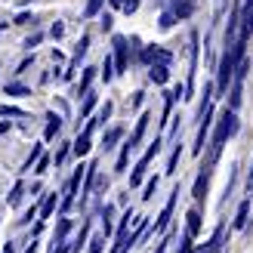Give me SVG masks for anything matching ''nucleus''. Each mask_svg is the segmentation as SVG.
I'll list each match as a JSON object with an SVG mask.
<instances>
[{"mask_svg":"<svg viewBox=\"0 0 253 253\" xmlns=\"http://www.w3.org/2000/svg\"><path fill=\"white\" fill-rule=\"evenodd\" d=\"M235 130H238V115H235V111H225V115L219 118L216 136H213V158H216L219 151H222L225 139H232V136H235Z\"/></svg>","mask_w":253,"mask_h":253,"instance_id":"1","label":"nucleus"},{"mask_svg":"<svg viewBox=\"0 0 253 253\" xmlns=\"http://www.w3.org/2000/svg\"><path fill=\"white\" fill-rule=\"evenodd\" d=\"M81 176H84V167H78V170L71 173V179H68V185H65V195H62V201H59L62 213H68V210H71V204L78 201V192H81Z\"/></svg>","mask_w":253,"mask_h":253,"instance_id":"2","label":"nucleus"},{"mask_svg":"<svg viewBox=\"0 0 253 253\" xmlns=\"http://www.w3.org/2000/svg\"><path fill=\"white\" fill-rule=\"evenodd\" d=\"M158 148H161V139H155V145H151L142 158H139V164H136V170H133V176H130V185H139L142 182V176H145V170H148V164H151V158L158 155Z\"/></svg>","mask_w":253,"mask_h":253,"instance_id":"3","label":"nucleus"},{"mask_svg":"<svg viewBox=\"0 0 253 253\" xmlns=\"http://www.w3.org/2000/svg\"><path fill=\"white\" fill-rule=\"evenodd\" d=\"M126 49H130V46H126V37H115V74H124L126 68H130V56H126Z\"/></svg>","mask_w":253,"mask_h":253,"instance_id":"4","label":"nucleus"},{"mask_svg":"<svg viewBox=\"0 0 253 253\" xmlns=\"http://www.w3.org/2000/svg\"><path fill=\"white\" fill-rule=\"evenodd\" d=\"M86 49H90V34H81V41H78V46H74V59H71V65H68V71H65V81H71V78H74V71H78V65H81V59L86 56Z\"/></svg>","mask_w":253,"mask_h":253,"instance_id":"5","label":"nucleus"},{"mask_svg":"<svg viewBox=\"0 0 253 253\" xmlns=\"http://www.w3.org/2000/svg\"><path fill=\"white\" fill-rule=\"evenodd\" d=\"M148 78L155 84H167L170 81V65H164V62H151V65H148Z\"/></svg>","mask_w":253,"mask_h":253,"instance_id":"6","label":"nucleus"},{"mask_svg":"<svg viewBox=\"0 0 253 253\" xmlns=\"http://www.w3.org/2000/svg\"><path fill=\"white\" fill-rule=\"evenodd\" d=\"M176 195H179V188L170 195V201L164 204V210H161V216H158V222H155V232H164L167 229V222H170V213H173V204H176Z\"/></svg>","mask_w":253,"mask_h":253,"instance_id":"7","label":"nucleus"},{"mask_svg":"<svg viewBox=\"0 0 253 253\" xmlns=\"http://www.w3.org/2000/svg\"><path fill=\"white\" fill-rule=\"evenodd\" d=\"M148 121H151V115H148V111H145V115L136 121V130H133V136H130V142H126L130 148H136L139 142H142V136H145V126H148Z\"/></svg>","mask_w":253,"mask_h":253,"instance_id":"8","label":"nucleus"},{"mask_svg":"<svg viewBox=\"0 0 253 253\" xmlns=\"http://www.w3.org/2000/svg\"><path fill=\"white\" fill-rule=\"evenodd\" d=\"M142 62H148V65H151V62H164V65H170V53H167V49H158V46H148L142 53Z\"/></svg>","mask_w":253,"mask_h":253,"instance_id":"9","label":"nucleus"},{"mask_svg":"<svg viewBox=\"0 0 253 253\" xmlns=\"http://www.w3.org/2000/svg\"><path fill=\"white\" fill-rule=\"evenodd\" d=\"M90 133H93V130H90V126H84V133L78 136V142H74V145H71V151H74V155H78V158H84V155H86V151H90Z\"/></svg>","mask_w":253,"mask_h":253,"instance_id":"10","label":"nucleus"},{"mask_svg":"<svg viewBox=\"0 0 253 253\" xmlns=\"http://www.w3.org/2000/svg\"><path fill=\"white\" fill-rule=\"evenodd\" d=\"M188 222H185V235L188 238H195L198 232H201V213L198 210H188V216H185Z\"/></svg>","mask_w":253,"mask_h":253,"instance_id":"11","label":"nucleus"},{"mask_svg":"<svg viewBox=\"0 0 253 253\" xmlns=\"http://www.w3.org/2000/svg\"><path fill=\"white\" fill-rule=\"evenodd\" d=\"M56 204H59V195H56V192H49V195L43 198V204H41V219H49V216H53Z\"/></svg>","mask_w":253,"mask_h":253,"instance_id":"12","label":"nucleus"},{"mask_svg":"<svg viewBox=\"0 0 253 253\" xmlns=\"http://www.w3.org/2000/svg\"><path fill=\"white\" fill-rule=\"evenodd\" d=\"M59 130H62V118H59V115H49V118H46V133H43L46 142H49V139H56Z\"/></svg>","mask_w":253,"mask_h":253,"instance_id":"13","label":"nucleus"},{"mask_svg":"<svg viewBox=\"0 0 253 253\" xmlns=\"http://www.w3.org/2000/svg\"><path fill=\"white\" fill-rule=\"evenodd\" d=\"M93 78H96V68H84V78H81V84H78V93H81V96H84V93H90Z\"/></svg>","mask_w":253,"mask_h":253,"instance_id":"14","label":"nucleus"},{"mask_svg":"<svg viewBox=\"0 0 253 253\" xmlns=\"http://www.w3.org/2000/svg\"><path fill=\"white\" fill-rule=\"evenodd\" d=\"M247 213H250V198L241 201V207H238V216H235V229H244L247 225Z\"/></svg>","mask_w":253,"mask_h":253,"instance_id":"15","label":"nucleus"},{"mask_svg":"<svg viewBox=\"0 0 253 253\" xmlns=\"http://www.w3.org/2000/svg\"><path fill=\"white\" fill-rule=\"evenodd\" d=\"M241 25H244V34H253V3L241 9Z\"/></svg>","mask_w":253,"mask_h":253,"instance_id":"16","label":"nucleus"},{"mask_svg":"<svg viewBox=\"0 0 253 253\" xmlns=\"http://www.w3.org/2000/svg\"><path fill=\"white\" fill-rule=\"evenodd\" d=\"M207 182H210V173H201L198 182H195V198H198V201H204V195H207Z\"/></svg>","mask_w":253,"mask_h":253,"instance_id":"17","label":"nucleus"},{"mask_svg":"<svg viewBox=\"0 0 253 253\" xmlns=\"http://www.w3.org/2000/svg\"><path fill=\"white\" fill-rule=\"evenodd\" d=\"M102 3H105V0H86V9H84V16H86V19L99 16V9H102Z\"/></svg>","mask_w":253,"mask_h":253,"instance_id":"18","label":"nucleus"},{"mask_svg":"<svg viewBox=\"0 0 253 253\" xmlns=\"http://www.w3.org/2000/svg\"><path fill=\"white\" fill-rule=\"evenodd\" d=\"M96 105V93H84V105H81V118H86Z\"/></svg>","mask_w":253,"mask_h":253,"instance_id":"19","label":"nucleus"},{"mask_svg":"<svg viewBox=\"0 0 253 253\" xmlns=\"http://www.w3.org/2000/svg\"><path fill=\"white\" fill-rule=\"evenodd\" d=\"M0 115L3 118H25V111L16 108V105H0Z\"/></svg>","mask_w":253,"mask_h":253,"instance_id":"20","label":"nucleus"},{"mask_svg":"<svg viewBox=\"0 0 253 253\" xmlns=\"http://www.w3.org/2000/svg\"><path fill=\"white\" fill-rule=\"evenodd\" d=\"M118 139H121V130H118V126H111V130L105 133V139H102V145H105V148H111V145L118 142Z\"/></svg>","mask_w":253,"mask_h":253,"instance_id":"21","label":"nucleus"},{"mask_svg":"<svg viewBox=\"0 0 253 253\" xmlns=\"http://www.w3.org/2000/svg\"><path fill=\"white\" fill-rule=\"evenodd\" d=\"M102 78H105V84L115 78V62H111L108 56H105V62H102Z\"/></svg>","mask_w":253,"mask_h":253,"instance_id":"22","label":"nucleus"},{"mask_svg":"<svg viewBox=\"0 0 253 253\" xmlns=\"http://www.w3.org/2000/svg\"><path fill=\"white\" fill-rule=\"evenodd\" d=\"M155 192H158V176L145 182V195H142V201H151V198H155Z\"/></svg>","mask_w":253,"mask_h":253,"instance_id":"23","label":"nucleus"},{"mask_svg":"<svg viewBox=\"0 0 253 253\" xmlns=\"http://www.w3.org/2000/svg\"><path fill=\"white\" fill-rule=\"evenodd\" d=\"M46 170H49V158H46V155H41V158L34 161V173H41V176H43Z\"/></svg>","mask_w":253,"mask_h":253,"instance_id":"24","label":"nucleus"},{"mask_svg":"<svg viewBox=\"0 0 253 253\" xmlns=\"http://www.w3.org/2000/svg\"><path fill=\"white\" fill-rule=\"evenodd\" d=\"M22 192H25V185H22V182L12 185V192H9V204H19V201H22Z\"/></svg>","mask_w":253,"mask_h":253,"instance_id":"25","label":"nucleus"},{"mask_svg":"<svg viewBox=\"0 0 253 253\" xmlns=\"http://www.w3.org/2000/svg\"><path fill=\"white\" fill-rule=\"evenodd\" d=\"M41 155H43V148H41V145H34V148H31V155H28V161H25V170H31V164L41 158Z\"/></svg>","mask_w":253,"mask_h":253,"instance_id":"26","label":"nucleus"},{"mask_svg":"<svg viewBox=\"0 0 253 253\" xmlns=\"http://www.w3.org/2000/svg\"><path fill=\"white\" fill-rule=\"evenodd\" d=\"M121 9L126 12V16H133V12L139 9V0H121Z\"/></svg>","mask_w":253,"mask_h":253,"instance_id":"27","label":"nucleus"},{"mask_svg":"<svg viewBox=\"0 0 253 253\" xmlns=\"http://www.w3.org/2000/svg\"><path fill=\"white\" fill-rule=\"evenodd\" d=\"M102 244H105V235H96L90 241V253H102Z\"/></svg>","mask_w":253,"mask_h":253,"instance_id":"28","label":"nucleus"},{"mask_svg":"<svg viewBox=\"0 0 253 253\" xmlns=\"http://www.w3.org/2000/svg\"><path fill=\"white\" fill-rule=\"evenodd\" d=\"M173 22H176V16H173V12L167 9V12L161 16V28H164V31H167V28H173Z\"/></svg>","mask_w":253,"mask_h":253,"instance_id":"29","label":"nucleus"},{"mask_svg":"<svg viewBox=\"0 0 253 253\" xmlns=\"http://www.w3.org/2000/svg\"><path fill=\"white\" fill-rule=\"evenodd\" d=\"M49 34H53V41H59V37H65V25H62V22H53V28H49Z\"/></svg>","mask_w":253,"mask_h":253,"instance_id":"30","label":"nucleus"},{"mask_svg":"<svg viewBox=\"0 0 253 253\" xmlns=\"http://www.w3.org/2000/svg\"><path fill=\"white\" fill-rule=\"evenodd\" d=\"M6 93H9V96H25L28 90H25L22 84H9V86H6Z\"/></svg>","mask_w":253,"mask_h":253,"instance_id":"31","label":"nucleus"},{"mask_svg":"<svg viewBox=\"0 0 253 253\" xmlns=\"http://www.w3.org/2000/svg\"><path fill=\"white\" fill-rule=\"evenodd\" d=\"M179 253H195V247H192V238H188V235H182V244H179Z\"/></svg>","mask_w":253,"mask_h":253,"instance_id":"32","label":"nucleus"},{"mask_svg":"<svg viewBox=\"0 0 253 253\" xmlns=\"http://www.w3.org/2000/svg\"><path fill=\"white\" fill-rule=\"evenodd\" d=\"M37 43H41V34H34V37H28V41H25V46H28V49H34Z\"/></svg>","mask_w":253,"mask_h":253,"instance_id":"33","label":"nucleus"},{"mask_svg":"<svg viewBox=\"0 0 253 253\" xmlns=\"http://www.w3.org/2000/svg\"><path fill=\"white\" fill-rule=\"evenodd\" d=\"M65 158H68V145H62V148H59V155H56V164H62Z\"/></svg>","mask_w":253,"mask_h":253,"instance_id":"34","label":"nucleus"},{"mask_svg":"<svg viewBox=\"0 0 253 253\" xmlns=\"http://www.w3.org/2000/svg\"><path fill=\"white\" fill-rule=\"evenodd\" d=\"M28 22H31L28 12H19V16H16V25H28Z\"/></svg>","mask_w":253,"mask_h":253,"instance_id":"35","label":"nucleus"},{"mask_svg":"<svg viewBox=\"0 0 253 253\" xmlns=\"http://www.w3.org/2000/svg\"><path fill=\"white\" fill-rule=\"evenodd\" d=\"M102 31H111V16H108V12L102 16Z\"/></svg>","mask_w":253,"mask_h":253,"instance_id":"36","label":"nucleus"},{"mask_svg":"<svg viewBox=\"0 0 253 253\" xmlns=\"http://www.w3.org/2000/svg\"><path fill=\"white\" fill-rule=\"evenodd\" d=\"M247 195L253 198V170H250V176H247Z\"/></svg>","mask_w":253,"mask_h":253,"instance_id":"37","label":"nucleus"},{"mask_svg":"<svg viewBox=\"0 0 253 253\" xmlns=\"http://www.w3.org/2000/svg\"><path fill=\"white\" fill-rule=\"evenodd\" d=\"M6 130H9V121H3V124H0V136H3Z\"/></svg>","mask_w":253,"mask_h":253,"instance_id":"38","label":"nucleus"},{"mask_svg":"<svg viewBox=\"0 0 253 253\" xmlns=\"http://www.w3.org/2000/svg\"><path fill=\"white\" fill-rule=\"evenodd\" d=\"M108 3H111V6H115V9H121V0H108Z\"/></svg>","mask_w":253,"mask_h":253,"instance_id":"39","label":"nucleus"},{"mask_svg":"<svg viewBox=\"0 0 253 253\" xmlns=\"http://www.w3.org/2000/svg\"><path fill=\"white\" fill-rule=\"evenodd\" d=\"M3 253H16V250H12V244H6V247H3Z\"/></svg>","mask_w":253,"mask_h":253,"instance_id":"40","label":"nucleus"},{"mask_svg":"<svg viewBox=\"0 0 253 253\" xmlns=\"http://www.w3.org/2000/svg\"><path fill=\"white\" fill-rule=\"evenodd\" d=\"M244 3H253V0H244Z\"/></svg>","mask_w":253,"mask_h":253,"instance_id":"41","label":"nucleus"},{"mask_svg":"<svg viewBox=\"0 0 253 253\" xmlns=\"http://www.w3.org/2000/svg\"><path fill=\"white\" fill-rule=\"evenodd\" d=\"M158 253H164V247H161V250H158Z\"/></svg>","mask_w":253,"mask_h":253,"instance_id":"42","label":"nucleus"},{"mask_svg":"<svg viewBox=\"0 0 253 253\" xmlns=\"http://www.w3.org/2000/svg\"><path fill=\"white\" fill-rule=\"evenodd\" d=\"M161 3H164V0H161Z\"/></svg>","mask_w":253,"mask_h":253,"instance_id":"43","label":"nucleus"}]
</instances>
